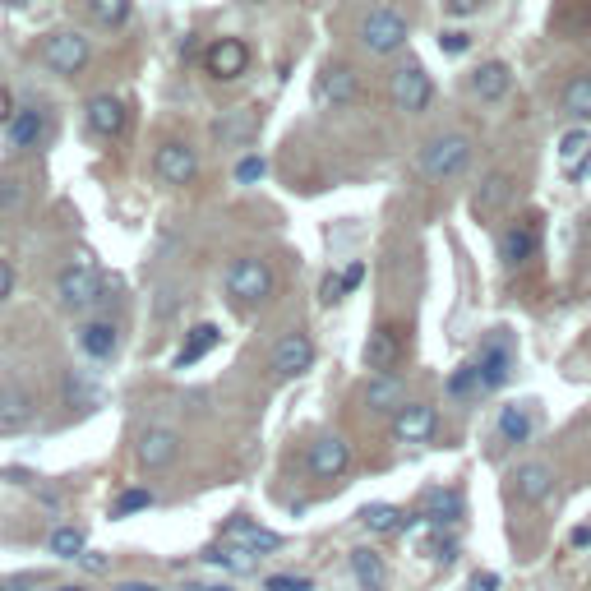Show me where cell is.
I'll return each mask as SVG.
<instances>
[{
	"instance_id": "cell-49",
	"label": "cell",
	"mask_w": 591,
	"mask_h": 591,
	"mask_svg": "<svg viewBox=\"0 0 591 591\" xmlns=\"http://www.w3.org/2000/svg\"><path fill=\"white\" fill-rule=\"evenodd\" d=\"M338 296H342V278H328V282H324V301L333 305V301H338Z\"/></svg>"
},
{
	"instance_id": "cell-6",
	"label": "cell",
	"mask_w": 591,
	"mask_h": 591,
	"mask_svg": "<svg viewBox=\"0 0 591 591\" xmlns=\"http://www.w3.org/2000/svg\"><path fill=\"white\" fill-rule=\"evenodd\" d=\"M88 56H93V47H88L84 33H51L47 42H42V61H47L56 74H65V79L84 70Z\"/></svg>"
},
{
	"instance_id": "cell-46",
	"label": "cell",
	"mask_w": 591,
	"mask_h": 591,
	"mask_svg": "<svg viewBox=\"0 0 591 591\" xmlns=\"http://www.w3.org/2000/svg\"><path fill=\"white\" fill-rule=\"evenodd\" d=\"M14 121V97H10V88L0 84V125H10Z\"/></svg>"
},
{
	"instance_id": "cell-26",
	"label": "cell",
	"mask_w": 591,
	"mask_h": 591,
	"mask_svg": "<svg viewBox=\"0 0 591 591\" xmlns=\"http://www.w3.org/2000/svg\"><path fill=\"white\" fill-rule=\"evenodd\" d=\"M222 342V333H218V324H199V328H190V338H185V347L176 351V370H185V365H194V361H204L208 351Z\"/></svg>"
},
{
	"instance_id": "cell-44",
	"label": "cell",
	"mask_w": 591,
	"mask_h": 591,
	"mask_svg": "<svg viewBox=\"0 0 591 591\" xmlns=\"http://www.w3.org/2000/svg\"><path fill=\"white\" fill-rule=\"evenodd\" d=\"M467 591H499V578L495 573H476V578L467 582Z\"/></svg>"
},
{
	"instance_id": "cell-2",
	"label": "cell",
	"mask_w": 591,
	"mask_h": 591,
	"mask_svg": "<svg viewBox=\"0 0 591 591\" xmlns=\"http://www.w3.org/2000/svg\"><path fill=\"white\" fill-rule=\"evenodd\" d=\"M388 97H393V107L407 111V116H421L430 107V97H435V84H430V74L421 65H402L393 79H388Z\"/></svg>"
},
{
	"instance_id": "cell-39",
	"label": "cell",
	"mask_w": 591,
	"mask_h": 591,
	"mask_svg": "<svg viewBox=\"0 0 591 591\" xmlns=\"http://www.w3.org/2000/svg\"><path fill=\"white\" fill-rule=\"evenodd\" d=\"M153 504V495H148V490H125L121 499H116V508H111V513H116V518H130V513H139V508H148Z\"/></svg>"
},
{
	"instance_id": "cell-17",
	"label": "cell",
	"mask_w": 591,
	"mask_h": 591,
	"mask_svg": "<svg viewBox=\"0 0 591 591\" xmlns=\"http://www.w3.org/2000/svg\"><path fill=\"white\" fill-rule=\"evenodd\" d=\"M393 435L402 444H421V439L435 435V407H425V402H411V407H398L393 411Z\"/></svg>"
},
{
	"instance_id": "cell-10",
	"label": "cell",
	"mask_w": 591,
	"mask_h": 591,
	"mask_svg": "<svg viewBox=\"0 0 591 591\" xmlns=\"http://www.w3.org/2000/svg\"><path fill=\"white\" fill-rule=\"evenodd\" d=\"M314 365V342L305 338L301 328H291L287 338L273 347V370H278V379H296V374H305Z\"/></svg>"
},
{
	"instance_id": "cell-4",
	"label": "cell",
	"mask_w": 591,
	"mask_h": 591,
	"mask_svg": "<svg viewBox=\"0 0 591 591\" xmlns=\"http://www.w3.org/2000/svg\"><path fill=\"white\" fill-rule=\"evenodd\" d=\"M56 296L65 310H88L93 301H102V273L93 264H70L56 278Z\"/></svg>"
},
{
	"instance_id": "cell-38",
	"label": "cell",
	"mask_w": 591,
	"mask_h": 591,
	"mask_svg": "<svg viewBox=\"0 0 591 591\" xmlns=\"http://www.w3.org/2000/svg\"><path fill=\"white\" fill-rule=\"evenodd\" d=\"M448 393H453V398L481 393V374H476V365H462V370H453V379H448Z\"/></svg>"
},
{
	"instance_id": "cell-54",
	"label": "cell",
	"mask_w": 591,
	"mask_h": 591,
	"mask_svg": "<svg viewBox=\"0 0 591 591\" xmlns=\"http://www.w3.org/2000/svg\"><path fill=\"white\" fill-rule=\"evenodd\" d=\"M0 591H10V587H0Z\"/></svg>"
},
{
	"instance_id": "cell-48",
	"label": "cell",
	"mask_w": 591,
	"mask_h": 591,
	"mask_svg": "<svg viewBox=\"0 0 591 591\" xmlns=\"http://www.w3.org/2000/svg\"><path fill=\"white\" fill-rule=\"evenodd\" d=\"M79 564H84L88 573H102V568H107V559H102V555H88V550H84V555H79Z\"/></svg>"
},
{
	"instance_id": "cell-18",
	"label": "cell",
	"mask_w": 591,
	"mask_h": 591,
	"mask_svg": "<svg viewBox=\"0 0 591 591\" xmlns=\"http://www.w3.org/2000/svg\"><path fill=\"white\" fill-rule=\"evenodd\" d=\"M398 361H402L398 328H379V333H370V342H365V365H370L374 374H393Z\"/></svg>"
},
{
	"instance_id": "cell-5",
	"label": "cell",
	"mask_w": 591,
	"mask_h": 591,
	"mask_svg": "<svg viewBox=\"0 0 591 591\" xmlns=\"http://www.w3.org/2000/svg\"><path fill=\"white\" fill-rule=\"evenodd\" d=\"M227 291L241 305L264 301L268 291H273V268H268L264 259H236V264L227 268Z\"/></svg>"
},
{
	"instance_id": "cell-8",
	"label": "cell",
	"mask_w": 591,
	"mask_h": 591,
	"mask_svg": "<svg viewBox=\"0 0 591 591\" xmlns=\"http://www.w3.org/2000/svg\"><path fill=\"white\" fill-rule=\"evenodd\" d=\"M153 171H157V181H167V185H190L194 176H199V157H194L190 144H162L153 157Z\"/></svg>"
},
{
	"instance_id": "cell-19",
	"label": "cell",
	"mask_w": 591,
	"mask_h": 591,
	"mask_svg": "<svg viewBox=\"0 0 591 591\" xmlns=\"http://www.w3.org/2000/svg\"><path fill=\"white\" fill-rule=\"evenodd\" d=\"M550 490H555V471L545 467V462H522L518 476H513V495L522 504H541Z\"/></svg>"
},
{
	"instance_id": "cell-14",
	"label": "cell",
	"mask_w": 591,
	"mask_h": 591,
	"mask_svg": "<svg viewBox=\"0 0 591 591\" xmlns=\"http://www.w3.org/2000/svg\"><path fill=\"white\" fill-rule=\"evenodd\" d=\"M84 116H88V130L102 134V139H116V134L125 130V121H130L125 102H121V97H111V93H97L93 102L84 107Z\"/></svg>"
},
{
	"instance_id": "cell-36",
	"label": "cell",
	"mask_w": 591,
	"mask_h": 591,
	"mask_svg": "<svg viewBox=\"0 0 591 591\" xmlns=\"http://www.w3.org/2000/svg\"><path fill=\"white\" fill-rule=\"evenodd\" d=\"M88 10H93L97 24L121 28L125 19H130V0H88Z\"/></svg>"
},
{
	"instance_id": "cell-52",
	"label": "cell",
	"mask_w": 591,
	"mask_h": 591,
	"mask_svg": "<svg viewBox=\"0 0 591 591\" xmlns=\"http://www.w3.org/2000/svg\"><path fill=\"white\" fill-rule=\"evenodd\" d=\"M56 591H79V587H56Z\"/></svg>"
},
{
	"instance_id": "cell-24",
	"label": "cell",
	"mask_w": 591,
	"mask_h": 591,
	"mask_svg": "<svg viewBox=\"0 0 591 591\" xmlns=\"http://www.w3.org/2000/svg\"><path fill=\"white\" fill-rule=\"evenodd\" d=\"M365 402L374 411H398V407H407V388H402L398 374H374L370 388H365Z\"/></svg>"
},
{
	"instance_id": "cell-40",
	"label": "cell",
	"mask_w": 591,
	"mask_h": 591,
	"mask_svg": "<svg viewBox=\"0 0 591 591\" xmlns=\"http://www.w3.org/2000/svg\"><path fill=\"white\" fill-rule=\"evenodd\" d=\"M264 591H314V582L296 578V573H273V578L264 582Z\"/></svg>"
},
{
	"instance_id": "cell-7",
	"label": "cell",
	"mask_w": 591,
	"mask_h": 591,
	"mask_svg": "<svg viewBox=\"0 0 591 591\" xmlns=\"http://www.w3.org/2000/svg\"><path fill=\"white\" fill-rule=\"evenodd\" d=\"M204 70L213 74V79H222V84H231V79H241V74L250 70V47H245L241 37H218V42L204 51Z\"/></svg>"
},
{
	"instance_id": "cell-27",
	"label": "cell",
	"mask_w": 591,
	"mask_h": 591,
	"mask_svg": "<svg viewBox=\"0 0 591 591\" xmlns=\"http://www.w3.org/2000/svg\"><path fill=\"white\" fill-rule=\"evenodd\" d=\"M508 79H513V74H508L504 61H485L481 70H476V79H471V88H476L481 102H499V97L508 93Z\"/></svg>"
},
{
	"instance_id": "cell-51",
	"label": "cell",
	"mask_w": 591,
	"mask_h": 591,
	"mask_svg": "<svg viewBox=\"0 0 591 591\" xmlns=\"http://www.w3.org/2000/svg\"><path fill=\"white\" fill-rule=\"evenodd\" d=\"M116 591H157V587H153V582H121Z\"/></svg>"
},
{
	"instance_id": "cell-25",
	"label": "cell",
	"mask_w": 591,
	"mask_h": 591,
	"mask_svg": "<svg viewBox=\"0 0 591 591\" xmlns=\"http://www.w3.org/2000/svg\"><path fill=\"white\" fill-rule=\"evenodd\" d=\"M116 324H107V319H97V324H84L79 328V351L84 356H93V361H107L111 351H116Z\"/></svg>"
},
{
	"instance_id": "cell-29",
	"label": "cell",
	"mask_w": 591,
	"mask_h": 591,
	"mask_svg": "<svg viewBox=\"0 0 591 591\" xmlns=\"http://www.w3.org/2000/svg\"><path fill=\"white\" fill-rule=\"evenodd\" d=\"M351 573H356V582H361L365 591H384L388 587V568L374 550H351Z\"/></svg>"
},
{
	"instance_id": "cell-23",
	"label": "cell",
	"mask_w": 591,
	"mask_h": 591,
	"mask_svg": "<svg viewBox=\"0 0 591 591\" xmlns=\"http://www.w3.org/2000/svg\"><path fill=\"white\" fill-rule=\"evenodd\" d=\"M213 134H218V139H222L227 148H245V144L254 139V134H259V116H254L250 107L227 111V116H222V121L213 125Z\"/></svg>"
},
{
	"instance_id": "cell-28",
	"label": "cell",
	"mask_w": 591,
	"mask_h": 591,
	"mask_svg": "<svg viewBox=\"0 0 591 591\" xmlns=\"http://www.w3.org/2000/svg\"><path fill=\"white\" fill-rule=\"evenodd\" d=\"M47 134V116L42 111H14L10 121V148H37Z\"/></svg>"
},
{
	"instance_id": "cell-50",
	"label": "cell",
	"mask_w": 591,
	"mask_h": 591,
	"mask_svg": "<svg viewBox=\"0 0 591 591\" xmlns=\"http://www.w3.org/2000/svg\"><path fill=\"white\" fill-rule=\"evenodd\" d=\"M568 541H573V545H591V527H578L573 536H568Z\"/></svg>"
},
{
	"instance_id": "cell-15",
	"label": "cell",
	"mask_w": 591,
	"mask_h": 591,
	"mask_svg": "<svg viewBox=\"0 0 591 591\" xmlns=\"http://www.w3.org/2000/svg\"><path fill=\"white\" fill-rule=\"evenodd\" d=\"M351 97H356V70L351 65H328L314 84V102L319 107H347Z\"/></svg>"
},
{
	"instance_id": "cell-20",
	"label": "cell",
	"mask_w": 591,
	"mask_h": 591,
	"mask_svg": "<svg viewBox=\"0 0 591 591\" xmlns=\"http://www.w3.org/2000/svg\"><path fill=\"white\" fill-rule=\"evenodd\" d=\"M508 194H513V181H508V171H490V176H485L481 181V190L471 194V213H476V218H495L499 208L508 204Z\"/></svg>"
},
{
	"instance_id": "cell-35",
	"label": "cell",
	"mask_w": 591,
	"mask_h": 591,
	"mask_svg": "<svg viewBox=\"0 0 591 591\" xmlns=\"http://www.w3.org/2000/svg\"><path fill=\"white\" fill-rule=\"evenodd\" d=\"M361 522L370 531H379V536H384V531H398L402 527V513L393 504H365L361 508Z\"/></svg>"
},
{
	"instance_id": "cell-41",
	"label": "cell",
	"mask_w": 591,
	"mask_h": 591,
	"mask_svg": "<svg viewBox=\"0 0 591 591\" xmlns=\"http://www.w3.org/2000/svg\"><path fill=\"white\" fill-rule=\"evenodd\" d=\"M264 171H268V162L264 157H241V167H236V181L241 185H254V181H264Z\"/></svg>"
},
{
	"instance_id": "cell-43",
	"label": "cell",
	"mask_w": 591,
	"mask_h": 591,
	"mask_svg": "<svg viewBox=\"0 0 591 591\" xmlns=\"http://www.w3.org/2000/svg\"><path fill=\"white\" fill-rule=\"evenodd\" d=\"M444 10L453 14V19H467V14L481 10V0H444Z\"/></svg>"
},
{
	"instance_id": "cell-45",
	"label": "cell",
	"mask_w": 591,
	"mask_h": 591,
	"mask_svg": "<svg viewBox=\"0 0 591 591\" xmlns=\"http://www.w3.org/2000/svg\"><path fill=\"white\" fill-rule=\"evenodd\" d=\"M10 291H14V268L0 259V301H10Z\"/></svg>"
},
{
	"instance_id": "cell-21",
	"label": "cell",
	"mask_w": 591,
	"mask_h": 591,
	"mask_svg": "<svg viewBox=\"0 0 591 591\" xmlns=\"http://www.w3.org/2000/svg\"><path fill=\"white\" fill-rule=\"evenodd\" d=\"M536 227L531 222H518V227H508L504 236H499V259H504V268H518V264H527L531 254H536Z\"/></svg>"
},
{
	"instance_id": "cell-47",
	"label": "cell",
	"mask_w": 591,
	"mask_h": 591,
	"mask_svg": "<svg viewBox=\"0 0 591 591\" xmlns=\"http://www.w3.org/2000/svg\"><path fill=\"white\" fill-rule=\"evenodd\" d=\"M361 278H365V268L361 264H351L347 273H342V291H351V287H361Z\"/></svg>"
},
{
	"instance_id": "cell-11",
	"label": "cell",
	"mask_w": 591,
	"mask_h": 591,
	"mask_svg": "<svg viewBox=\"0 0 591 591\" xmlns=\"http://www.w3.org/2000/svg\"><path fill=\"white\" fill-rule=\"evenodd\" d=\"M222 541L241 545V550H250V555H273V550H282L278 531L259 527V522H250V518H231L227 527H222Z\"/></svg>"
},
{
	"instance_id": "cell-37",
	"label": "cell",
	"mask_w": 591,
	"mask_h": 591,
	"mask_svg": "<svg viewBox=\"0 0 591 591\" xmlns=\"http://www.w3.org/2000/svg\"><path fill=\"white\" fill-rule=\"evenodd\" d=\"M24 181H14V176H0V218H10V213H19L24 208Z\"/></svg>"
},
{
	"instance_id": "cell-42",
	"label": "cell",
	"mask_w": 591,
	"mask_h": 591,
	"mask_svg": "<svg viewBox=\"0 0 591 591\" xmlns=\"http://www.w3.org/2000/svg\"><path fill=\"white\" fill-rule=\"evenodd\" d=\"M467 47H471V37L462 33V28H448V33L439 37V51H444V56H462Z\"/></svg>"
},
{
	"instance_id": "cell-30",
	"label": "cell",
	"mask_w": 591,
	"mask_h": 591,
	"mask_svg": "<svg viewBox=\"0 0 591 591\" xmlns=\"http://www.w3.org/2000/svg\"><path fill=\"white\" fill-rule=\"evenodd\" d=\"M531 430H536L531 407H518V402H513V407L499 411V439H504V444H527Z\"/></svg>"
},
{
	"instance_id": "cell-53",
	"label": "cell",
	"mask_w": 591,
	"mask_h": 591,
	"mask_svg": "<svg viewBox=\"0 0 591 591\" xmlns=\"http://www.w3.org/2000/svg\"><path fill=\"white\" fill-rule=\"evenodd\" d=\"M587 231H591V218H587Z\"/></svg>"
},
{
	"instance_id": "cell-22",
	"label": "cell",
	"mask_w": 591,
	"mask_h": 591,
	"mask_svg": "<svg viewBox=\"0 0 591 591\" xmlns=\"http://www.w3.org/2000/svg\"><path fill=\"white\" fill-rule=\"evenodd\" d=\"M559 162H564L568 181H582L591 171V134L587 130H568L564 139H559Z\"/></svg>"
},
{
	"instance_id": "cell-33",
	"label": "cell",
	"mask_w": 591,
	"mask_h": 591,
	"mask_svg": "<svg viewBox=\"0 0 591 591\" xmlns=\"http://www.w3.org/2000/svg\"><path fill=\"white\" fill-rule=\"evenodd\" d=\"M564 111L573 121H591V74H578V79L564 88Z\"/></svg>"
},
{
	"instance_id": "cell-16",
	"label": "cell",
	"mask_w": 591,
	"mask_h": 591,
	"mask_svg": "<svg viewBox=\"0 0 591 591\" xmlns=\"http://www.w3.org/2000/svg\"><path fill=\"white\" fill-rule=\"evenodd\" d=\"M33 416H37L33 393H24V388H0V435H19V430H28Z\"/></svg>"
},
{
	"instance_id": "cell-3",
	"label": "cell",
	"mask_w": 591,
	"mask_h": 591,
	"mask_svg": "<svg viewBox=\"0 0 591 591\" xmlns=\"http://www.w3.org/2000/svg\"><path fill=\"white\" fill-rule=\"evenodd\" d=\"M361 42L374 56H393V51L407 42V19L398 10H370L361 19Z\"/></svg>"
},
{
	"instance_id": "cell-12",
	"label": "cell",
	"mask_w": 591,
	"mask_h": 591,
	"mask_svg": "<svg viewBox=\"0 0 591 591\" xmlns=\"http://www.w3.org/2000/svg\"><path fill=\"white\" fill-rule=\"evenodd\" d=\"M476 374H481V393H490V388H504V384H508V374H513V351H508L504 333H495V338L481 347Z\"/></svg>"
},
{
	"instance_id": "cell-31",
	"label": "cell",
	"mask_w": 591,
	"mask_h": 591,
	"mask_svg": "<svg viewBox=\"0 0 591 591\" xmlns=\"http://www.w3.org/2000/svg\"><path fill=\"white\" fill-rule=\"evenodd\" d=\"M208 564H218V568H227V573H236V578H241V573H254V564H259V555H250V550H241V545H213V550H208Z\"/></svg>"
},
{
	"instance_id": "cell-34",
	"label": "cell",
	"mask_w": 591,
	"mask_h": 591,
	"mask_svg": "<svg viewBox=\"0 0 591 591\" xmlns=\"http://www.w3.org/2000/svg\"><path fill=\"white\" fill-rule=\"evenodd\" d=\"M47 545H51V555L56 559H79L84 555V531L79 527H56L47 536Z\"/></svg>"
},
{
	"instance_id": "cell-9",
	"label": "cell",
	"mask_w": 591,
	"mask_h": 591,
	"mask_svg": "<svg viewBox=\"0 0 591 591\" xmlns=\"http://www.w3.org/2000/svg\"><path fill=\"white\" fill-rule=\"evenodd\" d=\"M134 453H139V462H144L148 471H162L181 453V435L167 430V425H148L144 435H139V444H134Z\"/></svg>"
},
{
	"instance_id": "cell-32",
	"label": "cell",
	"mask_w": 591,
	"mask_h": 591,
	"mask_svg": "<svg viewBox=\"0 0 591 591\" xmlns=\"http://www.w3.org/2000/svg\"><path fill=\"white\" fill-rule=\"evenodd\" d=\"M462 518V495L458 490H430V499H425V522H458Z\"/></svg>"
},
{
	"instance_id": "cell-1",
	"label": "cell",
	"mask_w": 591,
	"mask_h": 591,
	"mask_svg": "<svg viewBox=\"0 0 591 591\" xmlns=\"http://www.w3.org/2000/svg\"><path fill=\"white\" fill-rule=\"evenodd\" d=\"M467 162H471V139L467 134H435V139L421 148V171L430 176V181L458 176Z\"/></svg>"
},
{
	"instance_id": "cell-13",
	"label": "cell",
	"mask_w": 591,
	"mask_h": 591,
	"mask_svg": "<svg viewBox=\"0 0 591 591\" xmlns=\"http://www.w3.org/2000/svg\"><path fill=\"white\" fill-rule=\"evenodd\" d=\"M347 467H351V448H347V439L324 435V439H314V444H310V471L319 476V481H338V476H342Z\"/></svg>"
}]
</instances>
